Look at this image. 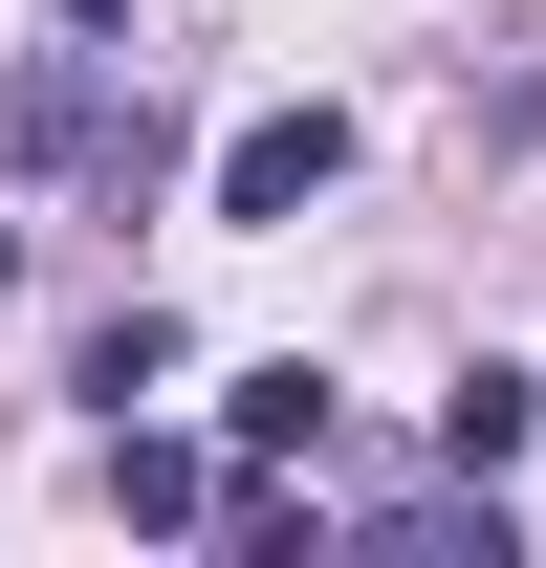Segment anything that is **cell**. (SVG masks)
<instances>
[{
	"label": "cell",
	"mask_w": 546,
	"mask_h": 568,
	"mask_svg": "<svg viewBox=\"0 0 546 568\" xmlns=\"http://www.w3.org/2000/svg\"><path fill=\"white\" fill-rule=\"evenodd\" d=\"M175 372H198V351H175V306H110V328H88V416H153Z\"/></svg>",
	"instance_id": "277c9868"
},
{
	"label": "cell",
	"mask_w": 546,
	"mask_h": 568,
	"mask_svg": "<svg viewBox=\"0 0 546 568\" xmlns=\"http://www.w3.org/2000/svg\"><path fill=\"white\" fill-rule=\"evenodd\" d=\"M110 503H132V525H219V459L153 437V416H110Z\"/></svg>",
	"instance_id": "3957f363"
},
{
	"label": "cell",
	"mask_w": 546,
	"mask_h": 568,
	"mask_svg": "<svg viewBox=\"0 0 546 568\" xmlns=\"http://www.w3.org/2000/svg\"><path fill=\"white\" fill-rule=\"evenodd\" d=\"M67 153H110V44H88V22L0 88V175H67Z\"/></svg>",
	"instance_id": "6da1fadb"
},
{
	"label": "cell",
	"mask_w": 546,
	"mask_h": 568,
	"mask_svg": "<svg viewBox=\"0 0 546 568\" xmlns=\"http://www.w3.org/2000/svg\"><path fill=\"white\" fill-rule=\"evenodd\" d=\"M525 416H546L525 372H459V394H437V459H459V481H503V459H525Z\"/></svg>",
	"instance_id": "5b68a950"
},
{
	"label": "cell",
	"mask_w": 546,
	"mask_h": 568,
	"mask_svg": "<svg viewBox=\"0 0 546 568\" xmlns=\"http://www.w3.org/2000/svg\"><path fill=\"white\" fill-rule=\"evenodd\" d=\"M350 175V110H263V132H219V219H306Z\"/></svg>",
	"instance_id": "7a4b0ae2"
},
{
	"label": "cell",
	"mask_w": 546,
	"mask_h": 568,
	"mask_svg": "<svg viewBox=\"0 0 546 568\" xmlns=\"http://www.w3.org/2000/svg\"><path fill=\"white\" fill-rule=\"evenodd\" d=\"M67 22H88V44H110V22H132V0H67Z\"/></svg>",
	"instance_id": "52a82bcc"
},
{
	"label": "cell",
	"mask_w": 546,
	"mask_h": 568,
	"mask_svg": "<svg viewBox=\"0 0 546 568\" xmlns=\"http://www.w3.org/2000/svg\"><path fill=\"white\" fill-rule=\"evenodd\" d=\"M241 459H328V372H306V351L241 372Z\"/></svg>",
	"instance_id": "8992f818"
}]
</instances>
